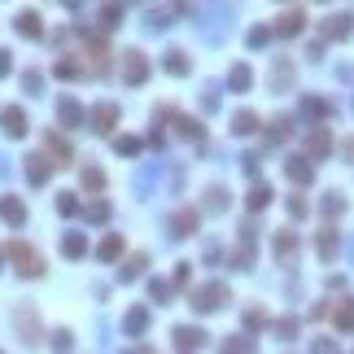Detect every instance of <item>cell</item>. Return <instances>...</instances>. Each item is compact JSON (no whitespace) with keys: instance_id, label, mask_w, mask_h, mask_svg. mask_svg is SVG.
Listing matches in <instances>:
<instances>
[{"instance_id":"obj_1","label":"cell","mask_w":354,"mask_h":354,"mask_svg":"<svg viewBox=\"0 0 354 354\" xmlns=\"http://www.w3.org/2000/svg\"><path fill=\"white\" fill-rule=\"evenodd\" d=\"M5 254H9V263L18 267V276H27V280H40L44 276V258H40V250H31L27 241H14Z\"/></svg>"},{"instance_id":"obj_2","label":"cell","mask_w":354,"mask_h":354,"mask_svg":"<svg viewBox=\"0 0 354 354\" xmlns=\"http://www.w3.org/2000/svg\"><path fill=\"white\" fill-rule=\"evenodd\" d=\"M223 302H228V285H223V280H210V285H202V289L193 293V306H197V311H202V315L219 311Z\"/></svg>"},{"instance_id":"obj_3","label":"cell","mask_w":354,"mask_h":354,"mask_svg":"<svg viewBox=\"0 0 354 354\" xmlns=\"http://www.w3.org/2000/svg\"><path fill=\"white\" fill-rule=\"evenodd\" d=\"M145 79H149V57L140 53V49H127V53H123V84L140 88Z\"/></svg>"},{"instance_id":"obj_4","label":"cell","mask_w":354,"mask_h":354,"mask_svg":"<svg viewBox=\"0 0 354 354\" xmlns=\"http://www.w3.org/2000/svg\"><path fill=\"white\" fill-rule=\"evenodd\" d=\"M197 228H202V215H197V210H175V215H171V236H175V241H184V236H193Z\"/></svg>"},{"instance_id":"obj_5","label":"cell","mask_w":354,"mask_h":354,"mask_svg":"<svg viewBox=\"0 0 354 354\" xmlns=\"http://www.w3.org/2000/svg\"><path fill=\"white\" fill-rule=\"evenodd\" d=\"M206 346V333L202 328H193V324H180L175 328V350H202Z\"/></svg>"},{"instance_id":"obj_6","label":"cell","mask_w":354,"mask_h":354,"mask_svg":"<svg viewBox=\"0 0 354 354\" xmlns=\"http://www.w3.org/2000/svg\"><path fill=\"white\" fill-rule=\"evenodd\" d=\"M306 153H311V158H328V153H333V136H328V127H311V136H306Z\"/></svg>"},{"instance_id":"obj_7","label":"cell","mask_w":354,"mask_h":354,"mask_svg":"<svg viewBox=\"0 0 354 354\" xmlns=\"http://www.w3.org/2000/svg\"><path fill=\"white\" fill-rule=\"evenodd\" d=\"M53 167H57V162H49L44 153H31V158H27V180H31L35 188L49 184V171H53Z\"/></svg>"},{"instance_id":"obj_8","label":"cell","mask_w":354,"mask_h":354,"mask_svg":"<svg viewBox=\"0 0 354 354\" xmlns=\"http://www.w3.org/2000/svg\"><path fill=\"white\" fill-rule=\"evenodd\" d=\"M114 127H118V105H110V101H105V105H97V110H92V132H114Z\"/></svg>"},{"instance_id":"obj_9","label":"cell","mask_w":354,"mask_h":354,"mask_svg":"<svg viewBox=\"0 0 354 354\" xmlns=\"http://www.w3.org/2000/svg\"><path fill=\"white\" fill-rule=\"evenodd\" d=\"M145 328H149V306H132L123 315V337H140Z\"/></svg>"},{"instance_id":"obj_10","label":"cell","mask_w":354,"mask_h":354,"mask_svg":"<svg viewBox=\"0 0 354 354\" xmlns=\"http://www.w3.org/2000/svg\"><path fill=\"white\" fill-rule=\"evenodd\" d=\"M14 31H18V35H27V40H40V35H44L40 14H35V9H22V14L14 18Z\"/></svg>"},{"instance_id":"obj_11","label":"cell","mask_w":354,"mask_h":354,"mask_svg":"<svg viewBox=\"0 0 354 354\" xmlns=\"http://www.w3.org/2000/svg\"><path fill=\"white\" fill-rule=\"evenodd\" d=\"M0 219H5L9 228H22V223H27V206H22L18 197H0Z\"/></svg>"},{"instance_id":"obj_12","label":"cell","mask_w":354,"mask_h":354,"mask_svg":"<svg viewBox=\"0 0 354 354\" xmlns=\"http://www.w3.org/2000/svg\"><path fill=\"white\" fill-rule=\"evenodd\" d=\"M302 27H306V14H302V9H289V14L276 18V35H285V40H289V35H302Z\"/></svg>"},{"instance_id":"obj_13","label":"cell","mask_w":354,"mask_h":354,"mask_svg":"<svg viewBox=\"0 0 354 354\" xmlns=\"http://www.w3.org/2000/svg\"><path fill=\"white\" fill-rule=\"evenodd\" d=\"M285 175L293 184H311L315 180V167H311V158H289L285 162Z\"/></svg>"},{"instance_id":"obj_14","label":"cell","mask_w":354,"mask_h":354,"mask_svg":"<svg viewBox=\"0 0 354 354\" xmlns=\"http://www.w3.org/2000/svg\"><path fill=\"white\" fill-rule=\"evenodd\" d=\"M57 114H62V127H84V110H79L75 97H62V101H57Z\"/></svg>"},{"instance_id":"obj_15","label":"cell","mask_w":354,"mask_h":354,"mask_svg":"<svg viewBox=\"0 0 354 354\" xmlns=\"http://www.w3.org/2000/svg\"><path fill=\"white\" fill-rule=\"evenodd\" d=\"M350 31H354V18L350 14H337V18L324 22V40H346Z\"/></svg>"},{"instance_id":"obj_16","label":"cell","mask_w":354,"mask_h":354,"mask_svg":"<svg viewBox=\"0 0 354 354\" xmlns=\"http://www.w3.org/2000/svg\"><path fill=\"white\" fill-rule=\"evenodd\" d=\"M14 324L27 333L22 341H40V324H35V311H31V306H18V311H14Z\"/></svg>"},{"instance_id":"obj_17","label":"cell","mask_w":354,"mask_h":354,"mask_svg":"<svg viewBox=\"0 0 354 354\" xmlns=\"http://www.w3.org/2000/svg\"><path fill=\"white\" fill-rule=\"evenodd\" d=\"M97 22H101V31H114L118 22H123V0H105L101 14H97Z\"/></svg>"},{"instance_id":"obj_18","label":"cell","mask_w":354,"mask_h":354,"mask_svg":"<svg viewBox=\"0 0 354 354\" xmlns=\"http://www.w3.org/2000/svg\"><path fill=\"white\" fill-rule=\"evenodd\" d=\"M293 254H298V232H276V258L280 263H293Z\"/></svg>"},{"instance_id":"obj_19","label":"cell","mask_w":354,"mask_h":354,"mask_svg":"<svg viewBox=\"0 0 354 354\" xmlns=\"http://www.w3.org/2000/svg\"><path fill=\"white\" fill-rule=\"evenodd\" d=\"M315 250H320V258H324V263H333V258H337V250H341L337 228H324V232H320V241H315Z\"/></svg>"},{"instance_id":"obj_20","label":"cell","mask_w":354,"mask_h":354,"mask_svg":"<svg viewBox=\"0 0 354 354\" xmlns=\"http://www.w3.org/2000/svg\"><path fill=\"white\" fill-rule=\"evenodd\" d=\"M97 258H101V263H118V258H123V236H118V232H110V236L101 241Z\"/></svg>"},{"instance_id":"obj_21","label":"cell","mask_w":354,"mask_h":354,"mask_svg":"<svg viewBox=\"0 0 354 354\" xmlns=\"http://www.w3.org/2000/svg\"><path fill=\"white\" fill-rule=\"evenodd\" d=\"M62 254H66V258H84V254H88V236H84V232H66V236H62Z\"/></svg>"},{"instance_id":"obj_22","label":"cell","mask_w":354,"mask_h":354,"mask_svg":"<svg viewBox=\"0 0 354 354\" xmlns=\"http://www.w3.org/2000/svg\"><path fill=\"white\" fill-rule=\"evenodd\" d=\"M0 118H5V132H9V136H27V114H22L18 105H9Z\"/></svg>"},{"instance_id":"obj_23","label":"cell","mask_w":354,"mask_h":354,"mask_svg":"<svg viewBox=\"0 0 354 354\" xmlns=\"http://www.w3.org/2000/svg\"><path fill=\"white\" fill-rule=\"evenodd\" d=\"M175 132H180L184 140H202V136H206V127L197 123V118H188V114H175Z\"/></svg>"},{"instance_id":"obj_24","label":"cell","mask_w":354,"mask_h":354,"mask_svg":"<svg viewBox=\"0 0 354 354\" xmlns=\"http://www.w3.org/2000/svg\"><path fill=\"white\" fill-rule=\"evenodd\" d=\"M162 66H167L175 79H184L188 70H193V62H188V53H184V49H171V53H167V62H162Z\"/></svg>"},{"instance_id":"obj_25","label":"cell","mask_w":354,"mask_h":354,"mask_svg":"<svg viewBox=\"0 0 354 354\" xmlns=\"http://www.w3.org/2000/svg\"><path fill=\"white\" fill-rule=\"evenodd\" d=\"M228 84H232V92H250V84H254V70L245 66V62H241V66H232V70H228Z\"/></svg>"},{"instance_id":"obj_26","label":"cell","mask_w":354,"mask_h":354,"mask_svg":"<svg viewBox=\"0 0 354 354\" xmlns=\"http://www.w3.org/2000/svg\"><path fill=\"white\" fill-rule=\"evenodd\" d=\"M79 184H84L88 193H101V188H105V171L101 167H84V171H79Z\"/></svg>"},{"instance_id":"obj_27","label":"cell","mask_w":354,"mask_h":354,"mask_svg":"<svg viewBox=\"0 0 354 354\" xmlns=\"http://www.w3.org/2000/svg\"><path fill=\"white\" fill-rule=\"evenodd\" d=\"M232 132H236V136H250V132H258V114H254V110H241V114L232 118Z\"/></svg>"},{"instance_id":"obj_28","label":"cell","mask_w":354,"mask_h":354,"mask_svg":"<svg viewBox=\"0 0 354 354\" xmlns=\"http://www.w3.org/2000/svg\"><path fill=\"white\" fill-rule=\"evenodd\" d=\"M271 84H276V92H285V88L293 84V62H289V57H280V62H276V75H271Z\"/></svg>"},{"instance_id":"obj_29","label":"cell","mask_w":354,"mask_h":354,"mask_svg":"<svg viewBox=\"0 0 354 354\" xmlns=\"http://www.w3.org/2000/svg\"><path fill=\"white\" fill-rule=\"evenodd\" d=\"M44 145H49V153H53V158H57V167H66V162H70V145H66V140L62 136H44Z\"/></svg>"},{"instance_id":"obj_30","label":"cell","mask_w":354,"mask_h":354,"mask_svg":"<svg viewBox=\"0 0 354 354\" xmlns=\"http://www.w3.org/2000/svg\"><path fill=\"white\" fill-rule=\"evenodd\" d=\"M145 263H149V258H145V254H132V258H127V263H123V267H118V276H123V280H136V276H140V271H145Z\"/></svg>"},{"instance_id":"obj_31","label":"cell","mask_w":354,"mask_h":354,"mask_svg":"<svg viewBox=\"0 0 354 354\" xmlns=\"http://www.w3.org/2000/svg\"><path fill=\"white\" fill-rule=\"evenodd\" d=\"M302 114H306V118H324V114H333V105L320 101V97H306V101H302Z\"/></svg>"},{"instance_id":"obj_32","label":"cell","mask_w":354,"mask_h":354,"mask_svg":"<svg viewBox=\"0 0 354 354\" xmlns=\"http://www.w3.org/2000/svg\"><path fill=\"white\" fill-rule=\"evenodd\" d=\"M333 324L341 328V333H350V328H354V302H341V306H337V315H333Z\"/></svg>"},{"instance_id":"obj_33","label":"cell","mask_w":354,"mask_h":354,"mask_svg":"<svg viewBox=\"0 0 354 354\" xmlns=\"http://www.w3.org/2000/svg\"><path fill=\"white\" fill-rule=\"evenodd\" d=\"M84 215H88V223H105V219H110V202H105V197H97V202H88Z\"/></svg>"},{"instance_id":"obj_34","label":"cell","mask_w":354,"mask_h":354,"mask_svg":"<svg viewBox=\"0 0 354 354\" xmlns=\"http://www.w3.org/2000/svg\"><path fill=\"white\" fill-rule=\"evenodd\" d=\"M271 206V188L267 184H254L250 188V210H267Z\"/></svg>"},{"instance_id":"obj_35","label":"cell","mask_w":354,"mask_h":354,"mask_svg":"<svg viewBox=\"0 0 354 354\" xmlns=\"http://www.w3.org/2000/svg\"><path fill=\"white\" fill-rule=\"evenodd\" d=\"M57 215H62V219L79 215V202H75V193H57Z\"/></svg>"},{"instance_id":"obj_36","label":"cell","mask_w":354,"mask_h":354,"mask_svg":"<svg viewBox=\"0 0 354 354\" xmlns=\"http://www.w3.org/2000/svg\"><path fill=\"white\" fill-rule=\"evenodd\" d=\"M271 35H276V27H254L250 35H245V44H250V49H263V44L271 40Z\"/></svg>"},{"instance_id":"obj_37","label":"cell","mask_w":354,"mask_h":354,"mask_svg":"<svg viewBox=\"0 0 354 354\" xmlns=\"http://www.w3.org/2000/svg\"><path fill=\"white\" fill-rule=\"evenodd\" d=\"M341 210H346V197H341V193H328V197H324V215H328V219H337Z\"/></svg>"},{"instance_id":"obj_38","label":"cell","mask_w":354,"mask_h":354,"mask_svg":"<svg viewBox=\"0 0 354 354\" xmlns=\"http://www.w3.org/2000/svg\"><path fill=\"white\" fill-rule=\"evenodd\" d=\"M245 328H250V333H258V328H267V311H258V306H250V311H245Z\"/></svg>"},{"instance_id":"obj_39","label":"cell","mask_w":354,"mask_h":354,"mask_svg":"<svg viewBox=\"0 0 354 354\" xmlns=\"http://www.w3.org/2000/svg\"><path fill=\"white\" fill-rule=\"evenodd\" d=\"M22 88H27L31 97H40V88H44V75H40V70H27V75H22Z\"/></svg>"},{"instance_id":"obj_40","label":"cell","mask_w":354,"mask_h":354,"mask_svg":"<svg viewBox=\"0 0 354 354\" xmlns=\"http://www.w3.org/2000/svg\"><path fill=\"white\" fill-rule=\"evenodd\" d=\"M145 27H149V31H167L171 22H167V14H162V9H149V14H145Z\"/></svg>"},{"instance_id":"obj_41","label":"cell","mask_w":354,"mask_h":354,"mask_svg":"<svg viewBox=\"0 0 354 354\" xmlns=\"http://www.w3.org/2000/svg\"><path fill=\"white\" fill-rule=\"evenodd\" d=\"M114 149H118V153H127V158H136V153H140V140H136V136H118V140H114Z\"/></svg>"},{"instance_id":"obj_42","label":"cell","mask_w":354,"mask_h":354,"mask_svg":"<svg viewBox=\"0 0 354 354\" xmlns=\"http://www.w3.org/2000/svg\"><path fill=\"white\" fill-rule=\"evenodd\" d=\"M149 298H153V302L162 306V302L171 298V285H162V280H149Z\"/></svg>"},{"instance_id":"obj_43","label":"cell","mask_w":354,"mask_h":354,"mask_svg":"<svg viewBox=\"0 0 354 354\" xmlns=\"http://www.w3.org/2000/svg\"><path fill=\"white\" fill-rule=\"evenodd\" d=\"M228 206V193H223V188H210L206 193V210H223Z\"/></svg>"},{"instance_id":"obj_44","label":"cell","mask_w":354,"mask_h":354,"mask_svg":"<svg viewBox=\"0 0 354 354\" xmlns=\"http://www.w3.org/2000/svg\"><path fill=\"white\" fill-rule=\"evenodd\" d=\"M271 140H276V145H280V140H289V118H276V123H271V132H267Z\"/></svg>"},{"instance_id":"obj_45","label":"cell","mask_w":354,"mask_h":354,"mask_svg":"<svg viewBox=\"0 0 354 354\" xmlns=\"http://www.w3.org/2000/svg\"><path fill=\"white\" fill-rule=\"evenodd\" d=\"M223 350H254V337H228Z\"/></svg>"},{"instance_id":"obj_46","label":"cell","mask_w":354,"mask_h":354,"mask_svg":"<svg viewBox=\"0 0 354 354\" xmlns=\"http://www.w3.org/2000/svg\"><path fill=\"white\" fill-rule=\"evenodd\" d=\"M188 267H193V263H175V289H184V285H188V276H193Z\"/></svg>"},{"instance_id":"obj_47","label":"cell","mask_w":354,"mask_h":354,"mask_svg":"<svg viewBox=\"0 0 354 354\" xmlns=\"http://www.w3.org/2000/svg\"><path fill=\"white\" fill-rule=\"evenodd\" d=\"M306 210H311V206H306L302 197H289V215H293V219H306Z\"/></svg>"},{"instance_id":"obj_48","label":"cell","mask_w":354,"mask_h":354,"mask_svg":"<svg viewBox=\"0 0 354 354\" xmlns=\"http://www.w3.org/2000/svg\"><path fill=\"white\" fill-rule=\"evenodd\" d=\"M276 333L285 337V341H293V333H298V320H280V324H276Z\"/></svg>"},{"instance_id":"obj_49","label":"cell","mask_w":354,"mask_h":354,"mask_svg":"<svg viewBox=\"0 0 354 354\" xmlns=\"http://www.w3.org/2000/svg\"><path fill=\"white\" fill-rule=\"evenodd\" d=\"M53 346H57V350H70V346H75V341H70V333L62 328V333H53Z\"/></svg>"},{"instance_id":"obj_50","label":"cell","mask_w":354,"mask_h":354,"mask_svg":"<svg viewBox=\"0 0 354 354\" xmlns=\"http://www.w3.org/2000/svg\"><path fill=\"white\" fill-rule=\"evenodd\" d=\"M9 57H14V53H9V49H0V79H5L9 70H14V62H9Z\"/></svg>"},{"instance_id":"obj_51","label":"cell","mask_w":354,"mask_h":354,"mask_svg":"<svg viewBox=\"0 0 354 354\" xmlns=\"http://www.w3.org/2000/svg\"><path fill=\"white\" fill-rule=\"evenodd\" d=\"M341 149H346V158H354V140H346V145H341Z\"/></svg>"},{"instance_id":"obj_52","label":"cell","mask_w":354,"mask_h":354,"mask_svg":"<svg viewBox=\"0 0 354 354\" xmlns=\"http://www.w3.org/2000/svg\"><path fill=\"white\" fill-rule=\"evenodd\" d=\"M70 5H75V0H70Z\"/></svg>"}]
</instances>
